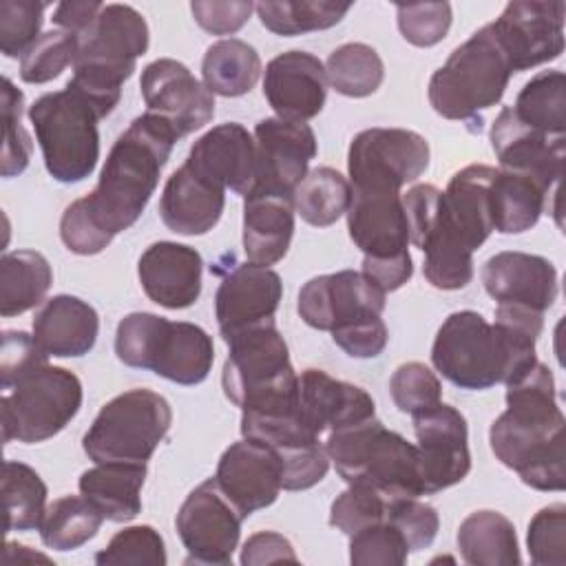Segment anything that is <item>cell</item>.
<instances>
[{
	"label": "cell",
	"instance_id": "6da1fadb",
	"mask_svg": "<svg viewBox=\"0 0 566 566\" xmlns=\"http://www.w3.org/2000/svg\"><path fill=\"white\" fill-rule=\"evenodd\" d=\"M542 329L544 314L522 305L497 303L495 323L473 310L453 312L436 334L431 363L460 389L506 385L537 363Z\"/></svg>",
	"mask_w": 566,
	"mask_h": 566
},
{
	"label": "cell",
	"instance_id": "7a4b0ae2",
	"mask_svg": "<svg viewBox=\"0 0 566 566\" xmlns=\"http://www.w3.org/2000/svg\"><path fill=\"white\" fill-rule=\"evenodd\" d=\"M564 427L553 371L537 360L506 382V411L489 429L491 451L531 489L564 491Z\"/></svg>",
	"mask_w": 566,
	"mask_h": 566
},
{
	"label": "cell",
	"instance_id": "3957f363",
	"mask_svg": "<svg viewBox=\"0 0 566 566\" xmlns=\"http://www.w3.org/2000/svg\"><path fill=\"white\" fill-rule=\"evenodd\" d=\"M177 139L172 126L153 113L135 117L115 139L97 186L82 197L102 230L115 237L142 217Z\"/></svg>",
	"mask_w": 566,
	"mask_h": 566
},
{
	"label": "cell",
	"instance_id": "277c9868",
	"mask_svg": "<svg viewBox=\"0 0 566 566\" xmlns=\"http://www.w3.org/2000/svg\"><path fill=\"white\" fill-rule=\"evenodd\" d=\"M493 166L471 164L458 170L440 192L431 228L420 241L424 279L438 290H462L473 279V252L493 232Z\"/></svg>",
	"mask_w": 566,
	"mask_h": 566
},
{
	"label": "cell",
	"instance_id": "5b68a950",
	"mask_svg": "<svg viewBox=\"0 0 566 566\" xmlns=\"http://www.w3.org/2000/svg\"><path fill=\"white\" fill-rule=\"evenodd\" d=\"M150 33L144 15L130 4H104L95 22L80 35L69 88L82 95L104 119L122 99L137 57L148 51Z\"/></svg>",
	"mask_w": 566,
	"mask_h": 566
},
{
	"label": "cell",
	"instance_id": "8992f818",
	"mask_svg": "<svg viewBox=\"0 0 566 566\" xmlns=\"http://www.w3.org/2000/svg\"><path fill=\"white\" fill-rule=\"evenodd\" d=\"M228 358L221 371L226 398L241 411L285 413L298 405V374L274 321L241 329L226 340Z\"/></svg>",
	"mask_w": 566,
	"mask_h": 566
},
{
	"label": "cell",
	"instance_id": "52a82bcc",
	"mask_svg": "<svg viewBox=\"0 0 566 566\" xmlns=\"http://www.w3.org/2000/svg\"><path fill=\"white\" fill-rule=\"evenodd\" d=\"M325 451L347 484L374 489L387 500L424 495L416 444L376 416L327 433Z\"/></svg>",
	"mask_w": 566,
	"mask_h": 566
},
{
	"label": "cell",
	"instance_id": "ba28073f",
	"mask_svg": "<svg viewBox=\"0 0 566 566\" xmlns=\"http://www.w3.org/2000/svg\"><path fill=\"white\" fill-rule=\"evenodd\" d=\"M511 75V62L489 22L431 75L429 104L444 119H480V113L500 104Z\"/></svg>",
	"mask_w": 566,
	"mask_h": 566
},
{
	"label": "cell",
	"instance_id": "9c48e42d",
	"mask_svg": "<svg viewBox=\"0 0 566 566\" xmlns=\"http://www.w3.org/2000/svg\"><path fill=\"white\" fill-rule=\"evenodd\" d=\"M44 166L60 184H77L86 179L99 159L97 111L69 86L64 91L44 93L29 106Z\"/></svg>",
	"mask_w": 566,
	"mask_h": 566
},
{
	"label": "cell",
	"instance_id": "30bf717a",
	"mask_svg": "<svg viewBox=\"0 0 566 566\" xmlns=\"http://www.w3.org/2000/svg\"><path fill=\"white\" fill-rule=\"evenodd\" d=\"M347 230L363 252V274L380 290L394 292L413 274L409 254V223L402 192L352 190L347 208Z\"/></svg>",
	"mask_w": 566,
	"mask_h": 566
},
{
	"label": "cell",
	"instance_id": "8fae6325",
	"mask_svg": "<svg viewBox=\"0 0 566 566\" xmlns=\"http://www.w3.org/2000/svg\"><path fill=\"white\" fill-rule=\"evenodd\" d=\"M172 424V409L150 389H128L111 398L82 438L84 453L99 462L146 464Z\"/></svg>",
	"mask_w": 566,
	"mask_h": 566
},
{
	"label": "cell",
	"instance_id": "7c38bea8",
	"mask_svg": "<svg viewBox=\"0 0 566 566\" xmlns=\"http://www.w3.org/2000/svg\"><path fill=\"white\" fill-rule=\"evenodd\" d=\"M80 378L55 365H40L20 376L0 400L2 442L35 444L57 436L82 407Z\"/></svg>",
	"mask_w": 566,
	"mask_h": 566
},
{
	"label": "cell",
	"instance_id": "4fadbf2b",
	"mask_svg": "<svg viewBox=\"0 0 566 566\" xmlns=\"http://www.w3.org/2000/svg\"><path fill=\"white\" fill-rule=\"evenodd\" d=\"M429 142L407 128H365L347 150L352 190H394L416 181L429 168Z\"/></svg>",
	"mask_w": 566,
	"mask_h": 566
},
{
	"label": "cell",
	"instance_id": "5bb4252c",
	"mask_svg": "<svg viewBox=\"0 0 566 566\" xmlns=\"http://www.w3.org/2000/svg\"><path fill=\"white\" fill-rule=\"evenodd\" d=\"M245 517L223 495L214 478L195 486L179 506L175 526L188 553L186 564L228 566Z\"/></svg>",
	"mask_w": 566,
	"mask_h": 566
},
{
	"label": "cell",
	"instance_id": "9a60e30c",
	"mask_svg": "<svg viewBox=\"0 0 566 566\" xmlns=\"http://www.w3.org/2000/svg\"><path fill=\"white\" fill-rule=\"evenodd\" d=\"M387 292L367 274L340 270L310 279L298 292V316L314 329L334 332L363 318L382 316Z\"/></svg>",
	"mask_w": 566,
	"mask_h": 566
},
{
	"label": "cell",
	"instance_id": "2e32d148",
	"mask_svg": "<svg viewBox=\"0 0 566 566\" xmlns=\"http://www.w3.org/2000/svg\"><path fill=\"white\" fill-rule=\"evenodd\" d=\"M416 449L420 458L424 495L444 491L467 478L471 471L469 429L464 416L444 402L411 416Z\"/></svg>",
	"mask_w": 566,
	"mask_h": 566
},
{
	"label": "cell",
	"instance_id": "e0dca14e",
	"mask_svg": "<svg viewBox=\"0 0 566 566\" xmlns=\"http://www.w3.org/2000/svg\"><path fill=\"white\" fill-rule=\"evenodd\" d=\"M564 13L566 4L562 0H515L491 22L513 73L535 69L562 55Z\"/></svg>",
	"mask_w": 566,
	"mask_h": 566
},
{
	"label": "cell",
	"instance_id": "ac0fdd59",
	"mask_svg": "<svg viewBox=\"0 0 566 566\" xmlns=\"http://www.w3.org/2000/svg\"><path fill=\"white\" fill-rule=\"evenodd\" d=\"M254 144L256 181L250 192L292 197L318 153L314 130L305 122L265 117L254 126Z\"/></svg>",
	"mask_w": 566,
	"mask_h": 566
},
{
	"label": "cell",
	"instance_id": "d6986e66",
	"mask_svg": "<svg viewBox=\"0 0 566 566\" xmlns=\"http://www.w3.org/2000/svg\"><path fill=\"white\" fill-rule=\"evenodd\" d=\"M139 88L148 106L146 113L166 119L177 137L203 128L214 115V95L186 64L172 57L150 62L142 71Z\"/></svg>",
	"mask_w": 566,
	"mask_h": 566
},
{
	"label": "cell",
	"instance_id": "ffe728a7",
	"mask_svg": "<svg viewBox=\"0 0 566 566\" xmlns=\"http://www.w3.org/2000/svg\"><path fill=\"white\" fill-rule=\"evenodd\" d=\"M214 482L248 517L276 502L283 491V462L272 447L243 438L221 453Z\"/></svg>",
	"mask_w": 566,
	"mask_h": 566
},
{
	"label": "cell",
	"instance_id": "44dd1931",
	"mask_svg": "<svg viewBox=\"0 0 566 566\" xmlns=\"http://www.w3.org/2000/svg\"><path fill=\"white\" fill-rule=\"evenodd\" d=\"M283 296L281 276L265 265H234L219 283L214 294V316L223 340L241 329L274 321Z\"/></svg>",
	"mask_w": 566,
	"mask_h": 566
},
{
	"label": "cell",
	"instance_id": "7402d4cb",
	"mask_svg": "<svg viewBox=\"0 0 566 566\" xmlns=\"http://www.w3.org/2000/svg\"><path fill=\"white\" fill-rule=\"evenodd\" d=\"M491 146L504 170L539 181L548 192L559 190L566 159V137H548L517 119L511 106L502 108L491 126Z\"/></svg>",
	"mask_w": 566,
	"mask_h": 566
},
{
	"label": "cell",
	"instance_id": "603a6c76",
	"mask_svg": "<svg viewBox=\"0 0 566 566\" xmlns=\"http://www.w3.org/2000/svg\"><path fill=\"white\" fill-rule=\"evenodd\" d=\"M263 95L281 119L307 122L316 117L327 99L323 62L307 51H285L272 57L263 75Z\"/></svg>",
	"mask_w": 566,
	"mask_h": 566
},
{
	"label": "cell",
	"instance_id": "cb8c5ba5",
	"mask_svg": "<svg viewBox=\"0 0 566 566\" xmlns=\"http://www.w3.org/2000/svg\"><path fill=\"white\" fill-rule=\"evenodd\" d=\"M480 276L486 294L504 305H522L544 314L557 298V270L539 254L497 252L484 261Z\"/></svg>",
	"mask_w": 566,
	"mask_h": 566
},
{
	"label": "cell",
	"instance_id": "d4e9b609",
	"mask_svg": "<svg viewBox=\"0 0 566 566\" xmlns=\"http://www.w3.org/2000/svg\"><path fill=\"white\" fill-rule=\"evenodd\" d=\"M298 416L316 436L374 418V398L358 385L310 367L298 376Z\"/></svg>",
	"mask_w": 566,
	"mask_h": 566
},
{
	"label": "cell",
	"instance_id": "484cf974",
	"mask_svg": "<svg viewBox=\"0 0 566 566\" xmlns=\"http://www.w3.org/2000/svg\"><path fill=\"white\" fill-rule=\"evenodd\" d=\"M203 259L184 243L157 241L148 245L137 263V276L146 296L166 310H186L201 294Z\"/></svg>",
	"mask_w": 566,
	"mask_h": 566
},
{
	"label": "cell",
	"instance_id": "4316f807",
	"mask_svg": "<svg viewBox=\"0 0 566 566\" xmlns=\"http://www.w3.org/2000/svg\"><path fill=\"white\" fill-rule=\"evenodd\" d=\"M186 164L226 190L248 197L256 181V144L245 126L226 122L190 146Z\"/></svg>",
	"mask_w": 566,
	"mask_h": 566
},
{
	"label": "cell",
	"instance_id": "83f0119b",
	"mask_svg": "<svg viewBox=\"0 0 566 566\" xmlns=\"http://www.w3.org/2000/svg\"><path fill=\"white\" fill-rule=\"evenodd\" d=\"M226 208V188L184 161L161 192L159 217L164 226L184 237L210 232Z\"/></svg>",
	"mask_w": 566,
	"mask_h": 566
},
{
	"label": "cell",
	"instance_id": "f1b7e54d",
	"mask_svg": "<svg viewBox=\"0 0 566 566\" xmlns=\"http://www.w3.org/2000/svg\"><path fill=\"white\" fill-rule=\"evenodd\" d=\"M99 316L86 301L57 294L49 298L33 316L35 343L55 358H77L95 347Z\"/></svg>",
	"mask_w": 566,
	"mask_h": 566
},
{
	"label": "cell",
	"instance_id": "f546056e",
	"mask_svg": "<svg viewBox=\"0 0 566 566\" xmlns=\"http://www.w3.org/2000/svg\"><path fill=\"white\" fill-rule=\"evenodd\" d=\"M243 252L250 263L274 265L294 234V201L287 195L250 192L243 197Z\"/></svg>",
	"mask_w": 566,
	"mask_h": 566
},
{
	"label": "cell",
	"instance_id": "4dcf8cb0",
	"mask_svg": "<svg viewBox=\"0 0 566 566\" xmlns=\"http://www.w3.org/2000/svg\"><path fill=\"white\" fill-rule=\"evenodd\" d=\"M212 363L214 345L203 327L166 318L150 358L153 374L177 385H199L208 378Z\"/></svg>",
	"mask_w": 566,
	"mask_h": 566
},
{
	"label": "cell",
	"instance_id": "1f68e13d",
	"mask_svg": "<svg viewBox=\"0 0 566 566\" xmlns=\"http://www.w3.org/2000/svg\"><path fill=\"white\" fill-rule=\"evenodd\" d=\"M146 464L99 462L80 475V495H84L111 522H130L142 511V486Z\"/></svg>",
	"mask_w": 566,
	"mask_h": 566
},
{
	"label": "cell",
	"instance_id": "d6a6232c",
	"mask_svg": "<svg viewBox=\"0 0 566 566\" xmlns=\"http://www.w3.org/2000/svg\"><path fill=\"white\" fill-rule=\"evenodd\" d=\"M493 230L520 234L531 230L548 208L551 192L528 175L495 168L489 188Z\"/></svg>",
	"mask_w": 566,
	"mask_h": 566
},
{
	"label": "cell",
	"instance_id": "836d02e7",
	"mask_svg": "<svg viewBox=\"0 0 566 566\" xmlns=\"http://www.w3.org/2000/svg\"><path fill=\"white\" fill-rule=\"evenodd\" d=\"M458 551L471 566H517L522 562L513 522L491 509L473 511L458 526Z\"/></svg>",
	"mask_w": 566,
	"mask_h": 566
},
{
	"label": "cell",
	"instance_id": "e575fe53",
	"mask_svg": "<svg viewBox=\"0 0 566 566\" xmlns=\"http://www.w3.org/2000/svg\"><path fill=\"white\" fill-rule=\"evenodd\" d=\"M53 283V270L35 250H13L0 259V314L20 316L40 305Z\"/></svg>",
	"mask_w": 566,
	"mask_h": 566
},
{
	"label": "cell",
	"instance_id": "d590c367",
	"mask_svg": "<svg viewBox=\"0 0 566 566\" xmlns=\"http://www.w3.org/2000/svg\"><path fill=\"white\" fill-rule=\"evenodd\" d=\"M256 49L239 38H223L208 46L201 60L203 84L212 95L241 97L250 93L261 75Z\"/></svg>",
	"mask_w": 566,
	"mask_h": 566
},
{
	"label": "cell",
	"instance_id": "8d00e7d4",
	"mask_svg": "<svg viewBox=\"0 0 566 566\" xmlns=\"http://www.w3.org/2000/svg\"><path fill=\"white\" fill-rule=\"evenodd\" d=\"M520 122L548 137H566V77L562 71H542L531 77L511 106Z\"/></svg>",
	"mask_w": 566,
	"mask_h": 566
},
{
	"label": "cell",
	"instance_id": "74e56055",
	"mask_svg": "<svg viewBox=\"0 0 566 566\" xmlns=\"http://www.w3.org/2000/svg\"><path fill=\"white\" fill-rule=\"evenodd\" d=\"M292 201L294 210L305 223L327 228L347 214L352 203V186L338 170L318 166L303 177L292 195Z\"/></svg>",
	"mask_w": 566,
	"mask_h": 566
},
{
	"label": "cell",
	"instance_id": "f35d334b",
	"mask_svg": "<svg viewBox=\"0 0 566 566\" xmlns=\"http://www.w3.org/2000/svg\"><path fill=\"white\" fill-rule=\"evenodd\" d=\"M2 500L7 531L40 528L46 513V484L35 469L18 460H4Z\"/></svg>",
	"mask_w": 566,
	"mask_h": 566
},
{
	"label": "cell",
	"instance_id": "ab89813d",
	"mask_svg": "<svg viewBox=\"0 0 566 566\" xmlns=\"http://www.w3.org/2000/svg\"><path fill=\"white\" fill-rule=\"evenodd\" d=\"M102 522L104 515L84 495H64L46 506L38 531L44 546L75 551L97 535Z\"/></svg>",
	"mask_w": 566,
	"mask_h": 566
},
{
	"label": "cell",
	"instance_id": "60d3db41",
	"mask_svg": "<svg viewBox=\"0 0 566 566\" xmlns=\"http://www.w3.org/2000/svg\"><path fill=\"white\" fill-rule=\"evenodd\" d=\"M329 86L345 97H367L385 80V64L378 51L365 42H347L334 49L325 62Z\"/></svg>",
	"mask_w": 566,
	"mask_h": 566
},
{
	"label": "cell",
	"instance_id": "b9f144b4",
	"mask_svg": "<svg viewBox=\"0 0 566 566\" xmlns=\"http://www.w3.org/2000/svg\"><path fill=\"white\" fill-rule=\"evenodd\" d=\"M349 9L352 4H336L325 0H283L254 4L261 24L268 31L285 38L329 29L338 24Z\"/></svg>",
	"mask_w": 566,
	"mask_h": 566
},
{
	"label": "cell",
	"instance_id": "7bdbcfd3",
	"mask_svg": "<svg viewBox=\"0 0 566 566\" xmlns=\"http://www.w3.org/2000/svg\"><path fill=\"white\" fill-rule=\"evenodd\" d=\"M80 51V35L51 29L42 33L35 44L20 57V77L27 84H46L55 80L66 66L75 64Z\"/></svg>",
	"mask_w": 566,
	"mask_h": 566
},
{
	"label": "cell",
	"instance_id": "ee69618b",
	"mask_svg": "<svg viewBox=\"0 0 566 566\" xmlns=\"http://www.w3.org/2000/svg\"><path fill=\"white\" fill-rule=\"evenodd\" d=\"M2 157H0V175L2 177H18L27 170L31 161V137L22 126V111H24V95L9 77H2Z\"/></svg>",
	"mask_w": 566,
	"mask_h": 566
},
{
	"label": "cell",
	"instance_id": "f6af8a7d",
	"mask_svg": "<svg viewBox=\"0 0 566 566\" xmlns=\"http://www.w3.org/2000/svg\"><path fill=\"white\" fill-rule=\"evenodd\" d=\"M166 559L164 537L148 524L128 526L115 533L106 548L95 555V564L99 566H164Z\"/></svg>",
	"mask_w": 566,
	"mask_h": 566
},
{
	"label": "cell",
	"instance_id": "bcb514c9",
	"mask_svg": "<svg viewBox=\"0 0 566 566\" xmlns=\"http://www.w3.org/2000/svg\"><path fill=\"white\" fill-rule=\"evenodd\" d=\"M409 553V544L389 520L349 535V562L354 566H400Z\"/></svg>",
	"mask_w": 566,
	"mask_h": 566
},
{
	"label": "cell",
	"instance_id": "7dc6e473",
	"mask_svg": "<svg viewBox=\"0 0 566 566\" xmlns=\"http://www.w3.org/2000/svg\"><path fill=\"white\" fill-rule=\"evenodd\" d=\"M46 4L35 0L0 2V51L4 57H22L40 38Z\"/></svg>",
	"mask_w": 566,
	"mask_h": 566
},
{
	"label": "cell",
	"instance_id": "c3c4849f",
	"mask_svg": "<svg viewBox=\"0 0 566 566\" xmlns=\"http://www.w3.org/2000/svg\"><path fill=\"white\" fill-rule=\"evenodd\" d=\"M389 394L402 413H418L442 402V385L438 376L418 360L402 363L389 378Z\"/></svg>",
	"mask_w": 566,
	"mask_h": 566
},
{
	"label": "cell",
	"instance_id": "681fc988",
	"mask_svg": "<svg viewBox=\"0 0 566 566\" xmlns=\"http://www.w3.org/2000/svg\"><path fill=\"white\" fill-rule=\"evenodd\" d=\"M528 555L535 566L566 564V506L562 502L539 509L528 522Z\"/></svg>",
	"mask_w": 566,
	"mask_h": 566
},
{
	"label": "cell",
	"instance_id": "f907efd6",
	"mask_svg": "<svg viewBox=\"0 0 566 566\" xmlns=\"http://www.w3.org/2000/svg\"><path fill=\"white\" fill-rule=\"evenodd\" d=\"M166 318L150 312L126 314L115 332V354L117 358L135 369H150V358L155 343Z\"/></svg>",
	"mask_w": 566,
	"mask_h": 566
},
{
	"label": "cell",
	"instance_id": "816d5d0a",
	"mask_svg": "<svg viewBox=\"0 0 566 566\" xmlns=\"http://www.w3.org/2000/svg\"><path fill=\"white\" fill-rule=\"evenodd\" d=\"M387 504L389 500L378 491L349 484V489L332 502L329 524L349 537L365 526L387 520Z\"/></svg>",
	"mask_w": 566,
	"mask_h": 566
},
{
	"label": "cell",
	"instance_id": "f5cc1de1",
	"mask_svg": "<svg viewBox=\"0 0 566 566\" xmlns=\"http://www.w3.org/2000/svg\"><path fill=\"white\" fill-rule=\"evenodd\" d=\"M398 29L413 46H433L449 33L453 13L449 2H413L396 4Z\"/></svg>",
	"mask_w": 566,
	"mask_h": 566
},
{
	"label": "cell",
	"instance_id": "db71d44e",
	"mask_svg": "<svg viewBox=\"0 0 566 566\" xmlns=\"http://www.w3.org/2000/svg\"><path fill=\"white\" fill-rule=\"evenodd\" d=\"M387 520L400 531L405 542L409 544V551H422L429 548L438 535L440 517L438 511L420 502L418 497H398L389 500L387 504Z\"/></svg>",
	"mask_w": 566,
	"mask_h": 566
},
{
	"label": "cell",
	"instance_id": "11a10c76",
	"mask_svg": "<svg viewBox=\"0 0 566 566\" xmlns=\"http://www.w3.org/2000/svg\"><path fill=\"white\" fill-rule=\"evenodd\" d=\"M60 239L62 243L80 256L99 254L104 248L111 245L113 237L97 226V221L88 214L82 199H75L60 219Z\"/></svg>",
	"mask_w": 566,
	"mask_h": 566
},
{
	"label": "cell",
	"instance_id": "9f6ffc18",
	"mask_svg": "<svg viewBox=\"0 0 566 566\" xmlns=\"http://www.w3.org/2000/svg\"><path fill=\"white\" fill-rule=\"evenodd\" d=\"M49 363V354L35 343L33 334L22 329H7L2 334L0 349V382L2 391H7L20 376L27 371Z\"/></svg>",
	"mask_w": 566,
	"mask_h": 566
},
{
	"label": "cell",
	"instance_id": "6f0895ef",
	"mask_svg": "<svg viewBox=\"0 0 566 566\" xmlns=\"http://www.w3.org/2000/svg\"><path fill=\"white\" fill-rule=\"evenodd\" d=\"M195 22L212 35H232L237 33L252 15L254 2L250 0H195L190 4Z\"/></svg>",
	"mask_w": 566,
	"mask_h": 566
},
{
	"label": "cell",
	"instance_id": "680465c9",
	"mask_svg": "<svg viewBox=\"0 0 566 566\" xmlns=\"http://www.w3.org/2000/svg\"><path fill=\"white\" fill-rule=\"evenodd\" d=\"M389 332L382 316L356 321L332 332V340L352 358H376L387 345Z\"/></svg>",
	"mask_w": 566,
	"mask_h": 566
},
{
	"label": "cell",
	"instance_id": "91938a15",
	"mask_svg": "<svg viewBox=\"0 0 566 566\" xmlns=\"http://www.w3.org/2000/svg\"><path fill=\"white\" fill-rule=\"evenodd\" d=\"M274 562H298L294 546L287 537L274 531H259L245 539L241 548L243 566H261Z\"/></svg>",
	"mask_w": 566,
	"mask_h": 566
},
{
	"label": "cell",
	"instance_id": "94428289",
	"mask_svg": "<svg viewBox=\"0 0 566 566\" xmlns=\"http://www.w3.org/2000/svg\"><path fill=\"white\" fill-rule=\"evenodd\" d=\"M102 2H86V0H71V2H60L53 11V24L62 31L82 35L99 15Z\"/></svg>",
	"mask_w": 566,
	"mask_h": 566
},
{
	"label": "cell",
	"instance_id": "6125c7cd",
	"mask_svg": "<svg viewBox=\"0 0 566 566\" xmlns=\"http://www.w3.org/2000/svg\"><path fill=\"white\" fill-rule=\"evenodd\" d=\"M22 559H29V562H51L46 555L29 551V546H22V544H15V542H7L2 562L4 564H13V562H22Z\"/></svg>",
	"mask_w": 566,
	"mask_h": 566
}]
</instances>
